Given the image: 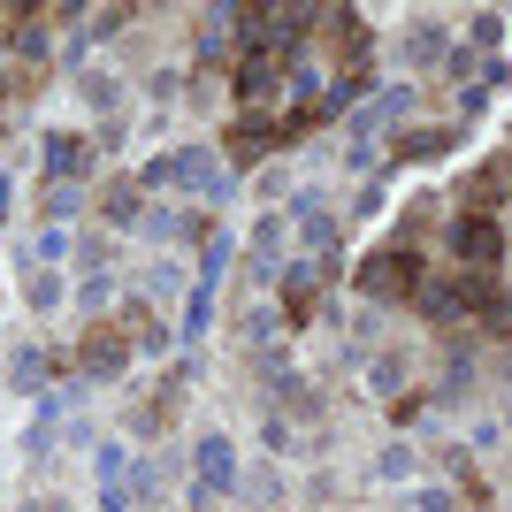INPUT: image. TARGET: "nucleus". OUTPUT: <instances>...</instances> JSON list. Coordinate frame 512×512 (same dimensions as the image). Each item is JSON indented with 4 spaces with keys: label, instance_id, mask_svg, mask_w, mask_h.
Segmentation results:
<instances>
[{
    "label": "nucleus",
    "instance_id": "20",
    "mask_svg": "<svg viewBox=\"0 0 512 512\" xmlns=\"http://www.w3.org/2000/svg\"><path fill=\"white\" fill-rule=\"evenodd\" d=\"M85 100L100 107V115H115V100H123V85H115V77H85Z\"/></svg>",
    "mask_w": 512,
    "mask_h": 512
},
{
    "label": "nucleus",
    "instance_id": "21",
    "mask_svg": "<svg viewBox=\"0 0 512 512\" xmlns=\"http://www.w3.org/2000/svg\"><path fill=\"white\" fill-rule=\"evenodd\" d=\"M8 383H16V390H39V352H16V367H8Z\"/></svg>",
    "mask_w": 512,
    "mask_h": 512
},
{
    "label": "nucleus",
    "instance_id": "26",
    "mask_svg": "<svg viewBox=\"0 0 512 512\" xmlns=\"http://www.w3.org/2000/svg\"><path fill=\"white\" fill-rule=\"evenodd\" d=\"M497 199H505V207H512V176H505V184H490V207H497Z\"/></svg>",
    "mask_w": 512,
    "mask_h": 512
},
{
    "label": "nucleus",
    "instance_id": "7",
    "mask_svg": "<svg viewBox=\"0 0 512 512\" xmlns=\"http://www.w3.org/2000/svg\"><path fill=\"white\" fill-rule=\"evenodd\" d=\"M406 276H413V253H398V245H383V253H367V260H360V276H352V283L383 299V291H398V283H406Z\"/></svg>",
    "mask_w": 512,
    "mask_h": 512
},
{
    "label": "nucleus",
    "instance_id": "15",
    "mask_svg": "<svg viewBox=\"0 0 512 512\" xmlns=\"http://www.w3.org/2000/svg\"><path fill=\"white\" fill-rule=\"evenodd\" d=\"M214 321V283H192V299H184V337H207Z\"/></svg>",
    "mask_w": 512,
    "mask_h": 512
},
{
    "label": "nucleus",
    "instance_id": "22",
    "mask_svg": "<svg viewBox=\"0 0 512 512\" xmlns=\"http://www.w3.org/2000/svg\"><path fill=\"white\" fill-rule=\"evenodd\" d=\"M31 306H39V314H54V306H62V283H54V276H31Z\"/></svg>",
    "mask_w": 512,
    "mask_h": 512
},
{
    "label": "nucleus",
    "instance_id": "12",
    "mask_svg": "<svg viewBox=\"0 0 512 512\" xmlns=\"http://www.w3.org/2000/svg\"><path fill=\"white\" fill-rule=\"evenodd\" d=\"M245 344H260V352L276 360V344H283V314L276 306H253V314H245Z\"/></svg>",
    "mask_w": 512,
    "mask_h": 512
},
{
    "label": "nucleus",
    "instance_id": "5",
    "mask_svg": "<svg viewBox=\"0 0 512 512\" xmlns=\"http://www.w3.org/2000/svg\"><path fill=\"white\" fill-rule=\"evenodd\" d=\"M291 230H299V260H337V214L321 207L314 192L291 207Z\"/></svg>",
    "mask_w": 512,
    "mask_h": 512
},
{
    "label": "nucleus",
    "instance_id": "25",
    "mask_svg": "<svg viewBox=\"0 0 512 512\" xmlns=\"http://www.w3.org/2000/svg\"><path fill=\"white\" fill-rule=\"evenodd\" d=\"M8 207H16V184H8V169H0V222H8Z\"/></svg>",
    "mask_w": 512,
    "mask_h": 512
},
{
    "label": "nucleus",
    "instance_id": "9",
    "mask_svg": "<svg viewBox=\"0 0 512 512\" xmlns=\"http://www.w3.org/2000/svg\"><path fill=\"white\" fill-rule=\"evenodd\" d=\"M406 62L413 69H444L451 62V31H444V23H413V31H406Z\"/></svg>",
    "mask_w": 512,
    "mask_h": 512
},
{
    "label": "nucleus",
    "instance_id": "13",
    "mask_svg": "<svg viewBox=\"0 0 512 512\" xmlns=\"http://www.w3.org/2000/svg\"><path fill=\"white\" fill-rule=\"evenodd\" d=\"M8 54H16L23 69H39V62H46V31H39V23H31V16H23L16 31H8Z\"/></svg>",
    "mask_w": 512,
    "mask_h": 512
},
{
    "label": "nucleus",
    "instance_id": "23",
    "mask_svg": "<svg viewBox=\"0 0 512 512\" xmlns=\"http://www.w3.org/2000/svg\"><path fill=\"white\" fill-rule=\"evenodd\" d=\"M421 512H459V497H451L444 482H421Z\"/></svg>",
    "mask_w": 512,
    "mask_h": 512
},
{
    "label": "nucleus",
    "instance_id": "10",
    "mask_svg": "<svg viewBox=\"0 0 512 512\" xmlns=\"http://www.w3.org/2000/svg\"><path fill=\"white\" fill-rule=\"evenodd\" d=\"M77 253H85L77 230H54V222H46V230L31 237V260H39V268H62V260H77Z\"/></svg>",
    "mask_w": 512,
    "mask_h": 512
},
{
    "label": "nucleus",
    "instance_id": "27",
    "mask_svg": "<svg viewBox=\"0 0 512 512\" xmlns=\"http://www.w3.org/2000/svg\"><path fill=\"white\" fill-rule=\"evenodd\" d=\"M505 260H512V253H505Z\"/></svg>",
    "mask_w": 512,
    "mask_h": 512
},
{
    "label": "nucleus",
    "instance_id": "14",
    "mask_svg": "<svg viewBox=\"0 0 512 512\" xmlns=\"http://www.w3.org/2000/svg\"><path fill=\"white\" fill-rule=\"evenodd\" d=\"M77 306H85V314L115 306V276H107V268H85V283H77Z\"/></svg>",
    "mask_w": 512,
    "mask_h": 512
},
{
    "label": "nucleus",
    "instance_id": "3",
    "mask_svg": "<svg viewBox=\"0 0 512 512\" xmlns=\"http://www.w3.org/2000/svg\"><path fill=\"white\" fill-rule=\"evenodd\" d=\"M130 360H138V352H130L123 329H92V337L77 344V375H85V383H115Z\"/></svg>",
    "mask_w": 512,
    "mask_h": 512
},
{
    "label": "nucleus",
    "instance_id": "19",
    "mask_svg": "<svg viewBox=\"0 0 512 512\" xmlns=\"http://www.w3.org/2000/svg\"><path fill=\"white\" fill-rule=\"evenodd\" d=\"M467 39H474V46H497V39H505V16H497V8H482V16L467 23Z\"/></svg>",
    "mask_w": 512,
    "mask_h": 512
},
{
    "label": "nucleus",
    "instance_id": "17",
    "mask_svg": "<svg viewBox=\"0 0 512 512\" xmlns=\"http://www.w3.org/2000/svg\"><path fill=\"white\" fill-rule=\"evenodd\" d=\"M77 207H85V192H77V184H46V214H54V230H69V222H77Z\"/></svg>",
    "mask_w": 512,
    "mask_h": 512
},
{
    "label": "nucleus",
    "instance_id": "11",
    "mask_svg": "<svg viewBox=\"0 0 512 512\" xmlns=\"http://www.w3.org/2000/svg\"><path fill=\"white\" fill-rule=\"evenodd\" d=\"M451 138H459V130H398V153H390V161H436Z\"/></svg>",
    "mask_w": 512,
    "mask_h": 512
},
{
    "label": "nucleus",
    "instance_id": "8",
    "mask_svg": "<svg viewBox=\"0 0 512 512\" xmlns=\"http://www.w3.org/2000/svg\"><path fill=\"white\" fill-rule=\"evenodd\" d=\"M100 222L130 237L138 222H146V192H138V184H107V199H100Z\"/></svg>",
    "mask_w": 512,
    "mask_h": 512
},
{
    "label": "nucleus",
    "instance_id": "4",
    "mask_svg": "<svg viewBox=\"0 0 512 512\" xmlns=\"http://www.w3.org/2000/svg\"><path fill=\"white\" fill-rule=\"evenodd\" d=\"M192 474L207 497H237V444L230 436H199L192 444Z\"/></svg>",
    "mask_w": 512,
    "mask_h": 512
},
{
    "label": "nucleus",
    "instance_id": "18",
    "mask_svg": "<svg viewBox=\"0 0 512 512\" xmlns=\"http://www.w3.org/2000/svg\"><path fill=\"white\" fill-rule=\"evenodd\" d=\"M413 467H421V459H413V444H390L383 459H375V474H383V482H406Z\"/></svg>",
    "mask_w": 512,
    "mask_h": 512
},
{
    "label": "nucleus",
    "instance_id": "2",
    "mask_svg": "<svg viewBox=\"0 0 512 512\" xmlns=\"http://www.w3.org/2000/svg\"><path fill=\"white\" fill-rule=\"evenodd\" d=\"M451 253L467 276H490L497 260H505V230H497V214H459L451 222Z\"/></svg>",
    "mask_w": 512,
    "mask_h": 512
},
{
    "label": "nucleus",
    "instance_id": "16",
    "mask_svg": "<svg viewBox=\"0 0 512 512\" xmlns=\"http://www.w3.org/2000/svg\"><path fill=\"white\" fill-rule=\"evenodd\" d=\"M138 299H184V268H176V260L146 268V291H138Z\"/></svg>",
    "mask_w": 512,
    "mask_h": 512
},
{
    "label": "nucleus",
    "instance_id": "6",
    "mask_svg": "<svg viewBox=\"0 0 512 512\" xmlns=\"http://www.w3.org/2000/svg\"><path fill=\"white\" fill-rule=\"evenodd\" d=\"M39 153H46V169H54V184H77V176H92V138L85 130H46L39 138Z\"/></svg>",
    "mask_w": 512,
    "mask_h": 512
},
{
    "label": "nucleus",
    "instance_id": "24",
    "mask_svg": "<svg viewBox=\"0 0 512 512\" xmlns=\"http://www.w3.org/2000/svg\"><path fill=\"white\" fill-rule=\"evenodd\" d=\"M138 192H169V153H161V161H146V169H138Z\"/></svg>",
    "mask_w": 512,
    "mask_h": 512
},
{
    "label": "nucleus",
    "instance_id": "1",
    "mask_svg": "<svg viewBox=\"0 0 512 512\" xmlns=\"http://www.w3.org/2000/svg\"><path fill=\"white\" fill-rule=\"evenodd\" d=\"M169 192H184V199H230V169L214 161V146H176L169 153Z\"/></svg>",
    "mask_w": 512,
    "mask_h": 512
}]
</instances>
